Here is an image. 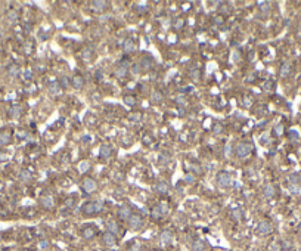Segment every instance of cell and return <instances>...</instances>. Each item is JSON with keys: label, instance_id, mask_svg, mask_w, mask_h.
<instances>
[{"label": "cell", "instance_id": "cell-1", "mask_svg": "<svg viewBox=\"0 0 301 251\" xmlns=\"http://www.w3.org/2000/svg\"><path fill=\"white\" fill-rule=\"evenodd\" d=\"M103 210V203L102 201H89L83 205V213L87 214V216H92V214H97Z\"/></svg>", "mask_w": 301, "mask_h": 251}, {"label": "cell", "instance_id": "cell-2", "mask_svg": "<svg viewBox=\"0 0 301 251\" xmlns=\"http://www.w3.org/2000/svg\"><path fill=\"white\" fill-rule=\"evenodd\" d=\"M251 151H253L251 143H245V142H242V143H238V145H236V148H235V154H236V157H239V158H245V157H248V155L251 154Z\"/></svg>", "mask_w": 301, "mask_h": 251}, {"label": "cell", "instance_id": "cell-3", "mask_svg": "<svg viewBox=\"0 0 301 251\" xmlns=\"http://www.w3.org/2000/svg\"><path fill=\"white\" fill-rule=\"evenodd\" d=\"M217 185L220 188H227L232 185V176L227 173V171H220L217 174Z\"/></svg>", "mask_w": 301, "mask_h": 251}, {"label": "cell", "instance_id": "cell-4", "mask_svg": "<svg viewBox=\"0 0 301 251\" xmlns=\"http://www.w3.org/2000/svg\"><path fill=\"white\" fill-rule=\"evenodd\" d=\"M272 231H273L272 223H269L267 220L258 222V225L255 226V232H257L258 235H269V233H272Z\"/></svg>", "mask_w": 301, "mask_h": 251}, {"label": "cell", "instance_id": "cell-5", "mask_svg": "<svg viewBox=\"0 0 301 251\" xmlns=\"http://www.w3.org/2000/svg\"><path fill=\"white\" fill-rule=\"evenodd\" d=\"M97 189V185H96V180H93L92 177H86L83 179V191L87 193H92L95 192Z\"/></svg>", "mask_w": 301, "mask_h": 251}, {"label": "cell", "instance_id": "cell-6", "mask_svg": "<svg viewBox=\"0 0 301 251\" xmlns=\"http://www.w3.org/2000/svg\"><path fill=\"white\" fill-rule=\"evenodd\" d=\"M102 244L107 247H114L117 244V237L111 232H105L102 235Z\"/></svg>", "mask_w": 301, "mask_h": 251}, {"label": "cell", "instance_id": "cell-7", "mask_svg": "<svg viewBox=\"0 0 301 251\" xmlns=\"http://www.w3.org/2000/svg\"><path fill=\"white\" fill-rule=\"evenodd\" d=\"M129 226L131 227V229H139V227H142V225H143V219H142V216H139V214H133L130 219H129Z\"/></svg>", "mask_w": 301, "mask_h": 251}, {"label": "cell", "instance_id": "cell-8", "mask_svg": "<svg viewBox=\"0 0 301 251\" xmlns=\"http://www.w3.org/2000/svg\"><path fill=\"white\" fill-rule=\"evenodd\" d=\"M96 232L97 229L95 226H84L81 231V237L84 239H92V238L96 237Z\"/></svg>", "mask_w": 301, "mask_h": 251}, {"label": "cell", "instance_id": "cell-9", "mask_svg": "<svg viewBox=\"0 0 301 251\" xmlns=\"http://www.w3.org/2000/svg\"><path fill=\"white\" fill-rule=\"evenodd\" d=\"M131 216H133V213H131V208L129 207V205H123V207H120V210H118V217L120 219L129 222V219H130Z\"/></svg>", "mask_w": 301, "mask_h": 251}, {"label": "cell", "instance_id": "cell-10", "mask_svg": "<svg viewBox=\"0 0 301 251\" xmlns=\"http://www.w3.org/2000/svg\"><path fill=\"white\" fill-rule=\"evenodd\" d=\"M127 70H129V67H127L126 62H121L118 67L115 68V77L120 78V80H123V78L127 75Z\"/></svg>", "mask_w": 301, "mask_h": 251}, {"label": "cell", "instance_id": "cell-11", "mask_svg": "<svg viewBox=\"0 0 301 251\" xmlns=\"http://www.w3.org/2000/svg\"><path fill=\"white\" fill-rule=\"evenodd\" d=\"M173 232L170 231H164L162 233H161L160 237V241H161V245H167V244H170L171 241H173Z\"/></svg>", "mask_w": 301, "mask_h": 251}, {"label": "cell", "instance_id": "cell-12", "mask_svg": "<svg viewBox=\"0 0 301 251\" xmlns=\"http://www.w3.org/2000/svg\"><path fill=\"white\" fill-rule=\"evenodd\" d=\"M90 8H92L93 10H105L108 8V2H102V0H95V2H92L90 3Z\"/></svg>", "mask_w": 301, "mask_h": 251}, {"label": "cell", "instance_id": "cell-13", "mask_svg": "<svg viewBox=\"0 0 301 251\" xmlns=\"http://www.w3.org/2000/svg\"><path fill=\"white\" fill-rule=\"evenodd\" d=\"M107 227H108V232H111L114 235H118L120 233V226L115 220H108L107 222Z\"/></svg>", "mask_w": 301, "mask_h": 251}, {"label": "cell", "instance_id": "cell-14", "mask_svg": "<svg viewBox=\"0 0 301 251\" xmlns=\"http://www.w3.org/2000/svg\"><path fill=\"white\" fill-rule=\"evenodd\" d=\"M61 90H62V87H61V84H59L58 81H50V84H49V92H50V95H59Z\"/></svg>", "mask_w": 301, "mask_h": 251}, {"label": "cell", "instance_id": "cell-15", "mask_svg": "<svg viewBox=\"0 0 301 251\" xmlns=\"http://www.w3.org/2000/svg\"><path fill=\"white\" fill-rule=\"evenodd\" d=\"M291 70H292V67H291V64L289 62H285L283 65L281 67V71H279V74H281V77H288L289 74H291Z\"/></svg>", "mask_w": 301, "mask_h": 251}, {"label": "cell", "instance_id": "cell-16", "mask_svg": "<svg viewBox=\"0 0 301 251\" xmlns=\"http://www.w3.org/2000/svg\"><path fill=\"white\" fill-rule=\"evenodd\" d=\"M112 154V148L109 145H102L101 146V151H99V155L102 157V158H108L109 155Z\"/></svg>", "mask_w": 301, "mask_h": 251}, {"label": "cell", "instance_id": "cell-17", "mask_svg": "<svg viewBox=\"0 0 301 251\" xmlns=\"http://www.w3.org/2000/svg\"><path fill=\"white\" fill-rule=\"evenodd\" d=\"M53 198L50 197V195H44L43 198H41V205H43L44 208H52L53 207Z\"/></svg>", "mask_w": 301, "mask_h": 251}, {"label": "cell", "instance_id": "cell-18", "mask_svg": "<svg viewBox=\"0 0 301 251\" xmlns=\"http://www.w3.org/2000/svg\"><path fill=\"white\" fill-rule=\"evenodd\" d=\"M73 86L75 87L77 90L83 89V86H84V78H83L81 75H75V77L73 78Z\"/></svg>", "mask_w": 301, "mask_h": 251}, {"label": "cell", "instance_id": "cell-19", "mask_svg": "<svg viewBox=\"0 0 301 251\" xmlns=\"http://www.w3.org/2000/svg\"><path fill=\"white\" fill-rule=\"evenodd\" d=\"M263 193H264V197L266 198H273L275 197V188H273L272 185H266L264 186V189H263Z\"/></svg>", "mask_w": 301, "mask_h": 251}, {"label": "cell", "instance_id": "cell-20", "mask_svg": "<svg viewBox=\"0 0 301 251\" xmlns=\"http://www.w3.org/2000/svg\"><path fill=\"white\" fill-rule=\"evenodd\" d=\"M80 58H81L83 61H90V59L93 58V52L90 49H83L81 53H80Z\"/></svg>", "mask_w": 301, "mask_h": 251}, {"label": "cell", "instance_id": "cell-21", "mask_svg": "<svg viewBox=\"0 0 301 251\" xmlns=\"http://www.w3.org/2000/svg\"><path fill=\"white\" fill-rule=\"evenodd\" d=\"M123 47H124L126 52H133L136 46H134V42H133L131 39H127L126 42H124V44H123Z\"/></svg>", "mask_w": 301, "mask_h": 251}, {"label": "cell", "instance_id": "cell-22", "mask_svg": "<svg viewBox=\"0 0 301 251\" xmlns=\"http://www.w3.org/2000/svg\"><path fill=\"white\" fill-rule=\"evenodd\" d=\"M257 6H260V10L263 14H269L270 12V3L269 2H258Z\"/></svg>", "mask_w": 301, "mask_h": 251}, {"label": "cell", "instance_id": "cell-23", "mask_svg": "<svg viewBox=\"0 0 301 251\" xmlns=\"http://www.w3.org/2000/svg\"><path fill=\"white\" fill-rule=\"evenodd\" d=\"M204 242L201 241V239H196V241H194V244H192V251H202L204 250Z\"/></svg>", "mask_w": 301, "mask_h": 251}, {"label": "cell", "instance_id": "cell-24", "mask_svg": "<svg viewBox=\"0 0 301 251\" xmlns=\"http://www.w3.org/2000/svg\"><path fill=\"white\" fill-rule=\"evenodd\" d=\"M190 78L194 80V81H196V80H199V77H201V71H199V68H192L189 73Z\"/></svg>", "mask_w": 301, "mask_h": 251}, {"label": "cell", "instance_id": "cell-25", "mask_svg": "<svg viewBox=\"0 0 301 251\" xmlns=\"http://www.w3.org/2000/svg\"><path fill=\"white\" fill-rule=\"evenodd\" d=\"M230 216H232L233 220H236V222H239L241 219H242V213H241V210L239 208H233L232 213H230Z\"/></svg>", "mask_w": 301, "mask_h": 251}, {"label": "cell", "instance_id": "cell-26", "mask_svg": "<svg viewBox=\"0 0 301 251\" xmlns=\"http://www.w3.org/2000/svg\"><path fill=\"white\" fill-rule=\"evenodd\" d=\"M150 64H152V61H150V58H142L140 59V64H139V67L145 68V70H149L150 68Z\"/></svg>", "mask_w": 301, "mask_h": 251}, {"label": "cell", "instance_id": "cell-27", "mask_svg": "<svg viewBox=\"0 0 301 251\" xmlns=\"http://www.w3.org/2000/svg\"><path fill=\"white\" fill-rule=\"evenodd\" d=\"M156 191L160 193H167V191H168V185L165 183V182H160V183L156 185Z\"/></svg>", "mask_w": 301, "mask_h": 251}, {"label": "cell", "instance_id": "cell-28", "mask_svg": "<svg viewBox=\"0 0 301 251\" xmlns=\"http://www.w3.org/2000/svg\"><path fill=\"white\" fill-rule=\"evenodd\" d=\"M19 179L22 180V182H30V180H31V173L27 171V170H24V171H21Z\"/></svg>", "mask_w": 301, "mask_h": 251}, {"label": "cell", "instance_id": "cell-29", "mask_svg": "<svg viewBox=\"0 0 301 251\" xmlns=\"http://www.w3.org/2000/svg\"><path fill=\"white\" fill-rule=\"evenodd\" d=\"M19 74V67L18 65H10L9 67V75L10 77H16Z\"/></svg>", "mask_w": 301, "mask_h": 251}, {"label": "cell", "instance_id": "cell-30", "mask_svg": "<svg viewBox=\"0 0 301 251\" xmlns=\"http://www.w3.org/2000/svg\"><path fill=\"white\" fill-rule=\"evenodd\" d=\"M89 169H90V163H89V161H83L81 164L78 165V170H80V173H86Z\"/></svg>", "mask_w": 301, "mask_h": 251}, {"label": "cell", "instance_id": "cell-31", "mask_svg": "<svg viewBox=\"0 0 301 251\" xmlns=\"http://www.w3.org/2000/svg\"><path fill=\"white\" fill-rule=\"evenodd\" d=\"M289 191H291L292 193H300L301 192L300 183H289Z\"/></svg>", "mask_w": 301, "mask_h": 251}, {"label": "cell", "instance_id": "cell-32", "mask_svg": "<svg viewBox=\"0 0 301 251\" xmlns=\"http://www.w3.org/2000/svg\"><path fill=\"white\" fill-rule=\"evenodd\" d=\"M8 20H9L10 22H15V21L18 20V12H16V10H9V12H8Z\"/></svg>", "mask_w": 301, "mask_h": 251}, {"label": "cell", "instance_id": "cell-33", "mask_svg": "<svg viewBox=\"0 0 301 251\" xmlns=\"http://www.w3.org/2000/svg\"><path fill=\"white\" fill-rule=\"evenodd\" d=\"M21 114V106L19 105H15L10 108V115L12 117H19Z\"/></svg>", "mask_w": 301, "mask_h": 251}, {"label": "cell", "instance_id": "cell-34", "mask_svg": "<svg viewBox=\"0 0 301 251\" xmlns=\"http://www.w3.org/2000/svg\"><path fill=\"white\" fill-rule=\"evenodd\" d=\"M136 10L139 12V14H145L146 10H148L145 2H142V3H137V5H136Z\"/></svg>", "mask_w": 301, "mask_h": 251}, {"label": "cell", "instance_id": "cell-35", "mask_svg": "<svg viewBox=\"0 0 301 251\" xmlns=\"http://www.w3.org/2000/svg\"><path fill=\"white\" fill-rule=\"evenodd\" d=\"M288 135H289V139H291L292 142H298V140H300V135H298L297 130H291Z\"/></svg>", "mask_w": 301, "mask_h": 251}, {"label": "cell", "instance_id": "cell-36", "mask_svg": "<svg viewBox=\"0 0 301 251\" xmlns=\"http://www.w3.org/2000/svg\"><path fill=\"white\" fill-rule=\"evenodd\" d=\"M150 216L154 219H160V217H162V213H161V210H160V207H155L154 210H152V213H150Z\"/></svg>", "mask_w": 301, "mask_h": 251}, {"label": "cell", "instance_id": "cell-37", "mask_svg": "<svg viewBox=\"0 0 301 251\" xmlns=\"http://www.w3.org/2000/svg\"><path fill=\"white\" fill-rule=\"evenodd\" d=\"M124 102H126L129 106H133L134 103H136V98H134V96H130V95H129V96L124 98Z\"/></svg>", "mask_w": 301, "mask_h": 251}, {"label": "cell", "instance_id": "cell-38", "mask_svg": "<svg viewBox=\"0 0 301 251\" xmlns=\"http://www.w3.org/2000/svg\"><path fill=\"white\" fill-rule=\"evenodd\" d=\"M161 99H162V95H161L158 90H155V92L152 93V101L154 102H160Z\"/></svg>", "mask_w": 301, "mask_h": 251}, {"label": "cell", "instance_id": "cell-39", "mask_svg": "<svg viewBox=\"0 0 301 251\" xmlns=\"http://www.w3.org/2000/svg\"><path fill=\"white\" fill-rule=\"evenodd\" d=\"M9 140H10V136L8 133H3L0 136V143H9Z\"/></svg>", "mask_w": 301, "mask_h": 251}, {"label": "cell", "instance_id": "cell-40", "mask_svg": "<svg viewBox=\"0 0 301 251\" xmlns=\"http://www.w3.org/2000/svg\"><path fill=\"white\" fill-rule=\"evenodd\" d=\"M275 133H276L277 136H281L282 133H283V126H281V124H277L276 127H275Z\"/></svg>", "mask_w": 301, "mask_h": 251}, {"label": "cell", "instance_id": "cell-41", "mask_svg": "<svg viewBox=\"0 0 301 251\" xmlns=\"http://www.w3.org/2000/svg\"><path fill=\"white\" fill-rule=\"evenodd\" d=\"M59 84H61V87H68V84H69L68 78H67V77H62V78H61V83H59Z\"/></svg>", "mask_w": 301, "mask_h": 251}, {"label": "cell", "instance_id": "cell-42", "mask_svg": "<svg viewBox=\"0 0 301 251\" xmlns=\"http://www.w3.org/2000/svg\"><path fill=\"white\" fill-rule=\"evenodd\" d=\"M158 207H160L161 213H162V216H164L165 213H167V210H168V208H167V204H165V203H161L160 205H158Z\"/></svg>", "mask_w": 301, "mask_h": 251}, {"label": "cell", "instance_id": "cell-43", "mask_svg": "<svg viewBox=\"0 0 301 251\" xmlns=\"http://www.w3.org/2000/svg\"><path fill=\"white\" fill-rule=\"evenodd\" d=\"M39 247H40V248H41V250H46V248H47V247H49V241H46V239H44V241H40Z\"/></svg>", "mask_w": 301, "mask_h": 251}, {"label": "cell", "instance_id": "cell-44", "mask_svg": "<svg viewBox=\"0 0 301 251\" xmlns=\"http://www.w3.org/2000/svg\"><path fill=\"white\" fill-rule=\"evenodd\" d=\"M270 251H281V245H279V244H275V242H273L272 245H270Z\"/></svg>", "mask_w": 301, "mask_h": 251}, {"label": "cell", "instance_id": "cell-45", "mask_svg": "<svg viewBox=\"0 0 301 251\" xmlns=\"http://www.w3.org/2000/svg\"><path fill=\"white\" fill-rule=\"evenodd\" d=\"M176 102H177V105H186V101L183 96H179L177 99H176Z\"/></svg>", "mask_w": 301, "mask_h": 251}, {"label": "cell", "instance_id": "cell-46", "mask_svg": "<svg viewBox=\"0 0 301 251\" xmlns=\"http://www.w3.org/2000/svg\"><path fill=\"white\" fill-rule=\"evenodd\" d=\"M244 106H251V99L249 98H244Z\"/></svg>", "mask_w": 301, "mask_h": 251}, {"label": "cell", "instance_id": "cell-47", "mask_svg": "<svg viewBox=\"0 0 301 251\" xmlns=\"http://www.w3.org/2000/svg\"><path fill=\"white\" fill-rule=\"evenodd\" d=\"M140 71V68H139V65H133V68H131V73L133 74H137Z\"/></svg>", "mask_w": 301, "mask_h": 251}, {"label": "cell", "instance_id": "cell-48", "mask_svg": "<svg viewBox=\"0 0 301 251\" xmlns=\"http://www.w3.org/2000/svg\"><path fill=\"white\" fill-rule=\"evenodd\" d=\"M182 25H183V20H179V21H177V22L174 24V27H176V28H180Z\"/></svg>", "mask_w": 301, "mask_h": 251}, {"label": "cell", "instance_id": "cell-49", "mask_svg": "<svg viewBox=\"0 0 301 251\" xmlns=\"http://www.w3.org/2000/svg\"><path fill=\"white\" fill-rule=\"evenodd\" d=\"M216 20V24H222L223 22V16H217V18H214Z\"/></svg>", "mask_w": 301, "mask_h": 251}, {"label": "cell", "instance_id": "cell-50", "mask_svg": "<svg viewBox=\"0 0 301 251\" xmlns=\"http://www.w3.org/2000/svg\"><path fill=\"white\" fill-rule=\"evenodd\" d=\"M65 204H67V207H73L74 201H73V199H67V203H65Z\"/></svg>", "mask_w": 301, "mask_h": 251}, {"label": "cell", "instance_id": "cell-51", "mask_svg": "<svg viewBox=\"0 0 301 251\" xmlns=\"http://www.w3.org/2000/svg\"><path fill=\"white\" fill-rule=\"evenodd\" d=\"M140 248H139V245H136V247H131L130 248V251H139Z\"/></svg>", "mask_w": 301, "mask_h": 251}, {"label": "cell", "instance_id": "cell-52", "mask_svg": "<svg viewBox=\"0 0 301 251\" xmlns=\"http://www.w3.org/2000/svg\"><path fill=\"white\" fill-rule=\"evenodd\" d=\"M31 77V71H25V78H30Z\"/></svg>", "mask_w": 301, "mask_h": 251}, {"label": "cell", "instance_id": "cell-53", "mask_svg": "<svg viewBox=\"0 0 301 251\" xmlns=\"http://www.w3.org/2000/svg\"><path fill=\"white\" fill-rule=\"evenodd\" d=\"M2 39H3V30L0 28V40H2Z\"/></svg>", "mask_w": 301, "mask_h": 251}, {"label": "cell", "instance_id": "cell-54", "mask_svg": "<svg viewBox=\"0 0 301 251\" xmlns=\"http://www.w3.org/2000/svg\"><path fill=\"white\" fill-rule=\"evenodd\" d=\"M300 28H301V21H300Z\"/></svg>", "mask_w": 301, "mask_h": 251}, {"label": "cell", "instance_id": "cell-55", "mask_svg": "<svg viewBox=\"0 0 301 251\" xmlns=\"http://www.w3.org/2000/svg\"><path fill=\"white\" fill-rule=\"evenodd\" d=\"M254 251H260V250H254Z\"/></svg>", "mask_w": 301, "mask_h": 251}, {"label": "cell", "instance_id": "cell-56", "mask_svg": "<svg viewBox=\"0 0 301 251\" xmlns=\"http://www.w3.org/2000/svg\"><path fill=\"white\" fill-rule=\"evenodd\" d=\"M105 251H109V250H105Z\"/></svg>", "mask_w": 301, "mask_h": 251}]
</instances>
